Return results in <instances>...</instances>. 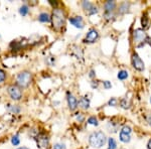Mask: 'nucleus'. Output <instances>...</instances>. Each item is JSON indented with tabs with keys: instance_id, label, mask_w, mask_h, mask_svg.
<instances>
[{
	"instance_id": "nucleus-1",
	"label": "nucleus",
	"mask_w": 151,
	"mask_h": 149,
	"mask_svg": "<svg viewBox=\"0 0 151 149\" xmlns=\"http://www.w3.org/2000/svg\"><path fill=\"white\" fill-rule=\"evenodd\" d=\"M50 22L52 28L57 31H60L65 24V10L60 7L53 8L50 14Z\"/></svg>"
},
{
	"instance_id": "nucleus-2",
	"label": "nucleus",
	"mask_w": 151,
	"mask_h": 149,
	"mask_svg": "<svg viewBox=\"0 0 151 149\" xmlns=\"http://www.w3.org/2000/svg\"><path fill=\"white\" fill-rule=\"evenodd\" d=\"M32 83V74L27 70L20 71L16 76L15 84L21 89H27Z\"/></svg>"
},
{
	"instance_id": "nucleus-3",
	"label": "nucleus",
	"mask_w": 151,
	"mask_h": 149,
	"mask_svg": "<svg viewBox=\"0 0 151 149\" xmlns=\"http://www.w3.org/2000/svg\"><path fill=\"white\" fill-rule=\"evenodd\" d=\"M107 141V136L103 131H95L90 134L89 144L93 148H101Z\"/></svg>"
},
{
	"instance_id": "nucleus-4",
	"label": "nucleus",
	"mask_w": 151,
	"mask_h": 149,
	"mask_svg": "<svg viewBox=\"0 0 151 149\" xmlns=\"http://www.w3.org/2000/svg\"><path fill=\"white\" fill-rule=\"evenodd\" d=\"M7 94L8 96L10 97V99L12 101H20L23 97V92H22V89L19 88L16 84H12V85H9L7 87Z\"/></svg>"
},
{
	"instance_id": "nucleus-5",
	"label": "nucleus",
	"mask_w": 151,
	"mask_h": 149,
	"mask_svg": "<svg viewBox=\"0 0 151 149\" xmlns=\"http://www.w3.org/2000/svg\"><path fill=\"white\" fill-rule=\"evenodd\" d=\"M35 139L36 141V145H37V147L40 149H50V141L48 135H47V133L40 132Z\"/></svg>"
},
{
	"instance_id": "nucleus-6",
	"label": "nucleus",
	"mask_w": 151,
	"mask_h": 149,
	"mask_svg": "<svg viewBox=\"0 0 151 149\" xmlns=\"http://www.w3.org/2000/svg\"><path fill=\"white\" fill-rule=\"evenodd\" d=\"M147 35L145 33L144 29L137 28L134 30L133 32V38L135 43H137V48H141L146 43V40H147Z\"/></svg>"
},
{
	"instance_id": "nucleus-7",
	"label": "nucleus",
	"mask_w": 151,
	"mask_h": 149,
	"mask_svg": "<svg viewBox=\"0 0 151 149\" xmlns=\"http://www.w3.org/2000/svg\"><path fill=\"white\" fill-rule=\"evenodd\" d=\"M131 63H132V66L135 70L139 71V72H143L145 70L144 62L141 60V58L138 55V53H132V55H131Z\"/></svg>"
},
{
	"instance_id": "nucleus-8",
	"label": "nucleus",
	"mask_w": 151,
	"mask_h": 149,
	"mask_svg": "<svg viewBox=\"0 0 151 149\" xmlns=\"http://www.w3.org/2000/svg\"><path fill=\"white\" fill-rule=\"evenodd\" d=\"M131 132H132V129H131L130 126H124L122 127L120 131V135H119V139H120L121 142L123 143H129L131 140Z\"/></svg>"
},
{
	"instance_id": "nucleus-9",
	"label": "nucleus",
	"mask_w": 151,
	"mask_h": 149,
	"mask_svg": "<svg viewBox=\"0 0 151 149\" xmlns=\"http://www.w3.org/2000/svg\"><path fill=\"white\" fill-rule=\"evenodd\" d=\"M99 38V32L97 29L91 28L89 29V31L87 32L86 36L84 38V42L85 43H95Z\"/></svg>"
},
{
	"instance_id": "nucleus-10",
	"label": "nucleus",
	"mask_w": 151,
	"mask_h": 149,
	"mask_svg": "<svg viewBox=\"0 0 151 149\" xmlns=\"http://www.w3.org/2000/svg\"><path fill=\"white\" fill-rule=\"evenodd\" d=\"M69 21H70V23L72 24V25H74L76 28L83 29L85 27V21L82 16H79V15L70 16L69 18Z\"/></svg>"
},
{
	"instance_id": "nucleus-11",
	"label": "nucleus",
	"mask_w": 151,
	"mask_h": 149,
	"mask_svg": "<svg viewBox=\"0 0 151 149\" xmlns=\"http://www.w3.org/2000/svg\"><path fill=\"white\" fill-rule=\"evenodd\" d=\"M67 103L70 111H75L78 108V100L70 92H67Z\"/></svg>"
},
{
	"instance_id": "nucleus-12",
	"label": "nucleus",
	"mask_w": 151,
	"mask_h": 149,
	"mask_svg": "<svg viewBox=\"0 0 151 149\" xmlns=\"http://www.w3.org/2000/svg\"><path fill=\"white\" fill-rule=\"evenodd\" d=\"M78 106L83 110H88L90 108V100L87 97H82L78 101Z\"/></svg>"
},
{
	"instance_id": "nucleus-13",
	"label": "nucleus",
	"mask_w": 151,
	"mask_h": 149,
	"mask_svg": "<svg viewBox=\"0 0 151 149\" xmlns=\"http://www.w3.org/2000/svg\"><path fill=\"white\" fill-rule=\"evenodd\" d=\"M37 19L41 23H48V22H50V14L45 11L40 12L37 16Z\"/></svg>"
},
{
	"instance_id": "nucleus-14",
	"label": "nucleus",
	"mask_w": 151,
	"mask_h": 149,
	"mask_svg": "<svg viewBox=\"0 0 151 149\" xmlns=\"http://www.w3.org/2000/svg\"><path fill=\"white\" fill-rule=\"evenodd\" d=\"M116 7H117L116 2L109 0V1H107L106 3L104 4V9H105L104 12H114V10L116 9Z\"/></svg>"
},
{
	"instance_id": "nucleus-15",
	"label": "nucleus",
	"mask_w": 151,
	"mask_h": 149,
	"mask_svg": "<svg viewBox=\"0 0 151 149\" xmlns=\"http://www.w3.org/2000/svg\"><path fill=\"white\" fill-rule=\"evenodd\" d=\"M70 50H72V55H74L76 58H78V60L83 58V52L78 45H72L70 46Z\"/></svg>"
},
{
	"instance_id": "nucleus-16",
	"label": "nucleus",
	"mask_w": 151,
	"mask_h": 149,
	"mask_svg": "<svg viewBox=\"0 0 151 149\" xmlns=\"http://www.w3.org/2000/svg\"><path fill=\"white\" fill-rule=\"evenodd\" d=\"M8 112L12 114H19L21 112V107L19 105H13V104H7L6 106Z\"/></svg>"
},
{
	"instance_id": "nucleus-17",
	"label": "nucleus",
	"mask_w": 151,
	"mask_h": 149,
	"mask_svg": "<svg viewBox=\"0 0 151 149\" xmlns=\"http://www.w3.org/2000/svg\"><path fill=\"white\" fill-rule=\"evenodd\" d=\"M129 8H130V3H128V2H122V3H120V5L118 7V13L119 14L127 13Z\"/></svg>"
},
{
	"instance_id": "nucleus-18",
	"label": "nucleus",
	"mask_w": 151,
	"mask_h": 149,
	"mask_svg": "<svg viewBox=\"0 0 151 149\" xmlns=\"http://www.w3.org/2000/svg\"><path fill=\"white\" fill-rule=\"evenodd\" d=\"M18 12H19V14H20L21 16H26V15H28L29 12H30V8H29V6L27 5V4L24 3L20 7H19Z\"/></svg>"
},
{
	"instance_id": "nucleus-19",
	"label": "nucleus",
	"mask_w": 151,
	"mask_h": 149,
	"mask_svg": "<svg viewBox=\"0 0 151 149\" xmlns=\"http://www.w3.org/2000/svg\"><path fill=\"white\" fill-rule=\"evenodd\" d=\"M82 7H83V9L86 11V13L88 14L95 7V4L93 3V2H90V1H83L82 2Z\"/></svg>"
},
{
	"instance_id": "nucleus-20",
	"label": "nucleus",
	"mask_w": 151,
	"mask_h": 149,
	"mask_svg": "<svg viewBox=\"0 0 151 149\" xmlns=\"http://www.w3.org/2000/svg\"><path fill=\"white\" fill-rule=\"evenodd\" d=\"M128 72L127 71H125V70H121V71H119L118 72V74H117V78H118L119 80H121V81H124V80H126L128 78Z\"/></svg>"
},
{
	"instance_id": "nucleus-21",
	"label": "nucleus",
	"mask_w": 151,
	"mask_h": 149,
	"mask_svg": "<svg viewBox=\"0 0 151 149\" xmlns=\"http://www.w3.org/2000/svg\"><path fill=\"white\" fill-rule=\"evenodd\" d=\"M87 123L89 124V125H93V126H98L99 125L98 119H97V117H95V116L89 117V118H88V120H87Z\"/></svg>"
},
{
	"instance_id": "nucleus-22",
	"label": "nucleus",
	"mask_w": 151,
	"mask_h": 149,
	"mask_svg": "<svg viewBox=\"0 0 151 149\" xmlns=\"http://www.w3.org/2000/svg\"><path fill=\"white\" fill-rule=\"evenodd\" d=\"M11 144L13 146H18L20 144V138H19L18 134H15V135L12 136L11 138Z\"/></svg>"
},
{
	"instance_id": "nucleus-23",
	"label": "nucleus",
	"mask_w": 151,
	"mask_h": 149,
	"mask_svg": "<svg viewBox=\"0 0 151 149\" xmlns=\"http://www.w3.org/2000/svg\"><path fill=\"white\" fill-rule=\"evenodd\" d=\"M108 149H117V143L114 138L110 137L108 139Z\"/></svg>"
},
{
	"instance_id": "nucleus-24",
	"label": "nucleus",
	"mask_w": 151,
	"mask_h": 149,
	"mask_svg": "<svg viewBox=\"0 0 151 149\" xmlns=\"http://www.w3.org/2000/svg\"><path fill=\"white\" fill-rule=\"evenodd\" d=\"M120 106L122 107L123 109H128L130 107V101H128L127 98H123L120 101Z\"/></svg>"
},
{
	"instance_id": "nucleus-25",
	"label": "nucleus",
	"mask_w": 151,
	"mask_h": 149,
	"mask_svg": "<svg viewBox=\"0 0 151 149\" xmlns=\"http://www.w3.org/2000/svg\"><path fill=\"white\" fill-rule=\"evenodd\" d=\"M141 25H142L143 28H147L148 25H149V20H148V17L146 15H142V17H141Z\"/></svg>"
},
{
	"instance_id": "nucleus-26",
	"label": "nucleus",
	"mask_w": 151,
	"mask_h": 149,
	"mask_svg": "<svg viewBox=\"0 0 151 149\" xmlns=\"http://www.w3.org/2000/svg\"><path fill=\"white\" fill-rule=\"evenodd\" d=\"M6 78H7V74L4 70L0 69V85L4 84V82L6 81Z\"/></svg>"
},
{
	"instance_id": "nucleus-27",
	"label": "nucleus",
	"mask_w": 151,
	"mask_h": 149,
	"mask_svg": "<svg viewBox=\"0 0 151 149\" xmlns=\"http://www.w3.org/2000/svg\"><path fill=\"white\" fill-rule=\"evenodd\" d=\"M45 63H47V65L48 66H55V58L52 57V55H50V57H47V58H45Z\"/></svg>"
},
{
	"instance_id": "nucleus-28",
	"label": "nucleus",
	"mask_w": 151,
	"mask_h": 149,
	"mask_svg": "<svg viewBox=\"0 0 151 149\" xmlns=\"http://www.w3.org/2000/svg\"><path fill=\"white\" fill-rule=\"evenodd\" d=\"M52 149H67V146H65V143L58 142V143H55V144H53Z\"/></svg>"
},
{
	"instance_id": "nucleus-29",
	"label": "nucleus",
	"mask_w": 151,
	"mask_h": 149,
	"mask_svg": "<svg viewBox=\"0 0 151 149\" xmlns=\"http://www.w3.org/2000/svg\"><path fill=\"white\" fill-rule=\"evenodd\" d=\"M76 119L79 122H84L85 120V116L83 113H76Z\"/></svg>"
},
{
	"instance_id": "nucleus-30",
	"label": "nucleus",
	"mask_w": 151,
	"mask_h": 149,
	"mask_svg": "<svg viewBox=\"0 0 151 149\" xmlns=\"http://www.w3.org/2000/svg\"><path fill=\"white\" fill-rule=\"evenodd\" d=\"M117 102H118V101H117L116 98H111V99L108 101V105H109V106H112V107H115L117 105Z\"/></svg>"
},
{
	"instance_id": "nucleus-31",
	"label": "nucleus",
	"mask_w": 151,
	"mask_h": 149,
	"mask_svg": "<svg viewBox=\"0 0 151 149\" xmlns=\"http://www.w3.org/2000/svg\"><path fill=\"white\" fill-rule=\"evenodd\" d=\"M103 87H104V89H106V90L111 89V87H112L111 82H110V81H104V82H103Z\"/></svg>"
},
{
	"instance_id": "nucleus-32",
	"label": "nucleus",
	"mask_w": 151,
	"mask_h": 149,
	"mask_svg": "<svg viewBox=\"0 0 151 149\" xmlns=\"http://www.w3.org/2000/svg\"><path fill=\"white\" fill-rule=\"evenodd\" d=\"M99 86V82L98 81H93V82H91V87L93 88V89H97Z\"/></svg>"
},
{
	"instance_id": "nucleus-33",
	"label": "nucleus",
	"mask_w": 151,
	"mask_h": 149,
	"mask_svg": "<svg viewBox=\"0 0 151 149\" xmlns=\"http://www.w3.org/2000/svg\"><path fill=\"white\" fill-rule=\"evenodd\" d=\"M89 77H90V78H92V79H94V78L96 77V72H95L94 70H91V71H90Z\"/></svg>"
},
{
	"instance_id": "nucleus-34",
	"label": "nucleus",
	"mask_w": 151,
	"mask_h": 149,
	"mask_svg": "<svg viewBox=\"0 0 151 149\" xmlns=\"http://www.w3.org/2000/svg\"><path fill=\"white\" fill-rule=\"evenodd\" d=\"M146 43H148V45L151 46V37H147V40H146Z\"/></svg>"
},
{
	"instance_id": "nucleus-35",
	"label": "nucleus",
	"mask_w": 151,
	"mask_h": 149,
	"mask_svg": "<svg viewBox=\"0 0 151 149\" xmlns=\"http://www.w3.org/2000/svg\"><path fill=\"white\" fill-rule=\"evenodd\" d=\"M147 149H151V139H149V141L147 143Z\"/></svg>"
},
{
	"instance_id": "nucleus-36",
	"label": "nucleus",
	"mask_w": 151,
	"mask_h": 149,
	"mask_svg": "<svg viewBox=\"0 0 151 149\" xmlns=\"http://www.w3.org/2000/svg\"><path fill=\"white\" fill-rule=\"evenodd\" d=\"M147 122H148V124L151 126V116H149L148 117V119H147Z\"/></svg>"
},
{
	"instance_id": "nucleus-37",
	"label": "nucleus",
	"mask_w": 151,
	"mask_h": 149,
	"mask_svg": "<svg viewBox=\"0 0 151 149\" xmlns=\"http://www.w3.org/2000/svg\"><path fill=\"white\" fill-rule=\"evenodd\" d=\"M17 149H29V148L26 147V146H21V147H18Z\"/></svg>"
},
{
	"instance_id": "nucleus-38",
	"label": "nucleus",
	"mask_w": 151,
	"mask_h": 149,
	"mask_svg": "<svg viewBox=\"0 0 151 149\" xmlns=\"http://www.w3.org/2000/svg\"><path fill=\"white\" fill-rule=\"evenodd\" d=\"M150 103H151V97H150Z\"/></svg>"
},
{
	"instance_id": "nucleus-39",
	"label": "nucleus",
	"mask_w": 151,
	"mask_h": 149,
	"mask_svg": "<svg viewBox=\"0 0 151 149\" xmlns=\"http://www.w3.org/2000/svg\"><path fill=\"white\" fill-rule=\"evenodd\" d=\"M0 40H1V35H0Z\"/></svg>"
},
{
	"instance_id": "nucleus-40",
	"label": "nucleus",
	"mask_w": 151,
	"mask_h": 149,
	"mask_svg": "<svg viewBox=\"0 0 151 149\" xmlns=\"http://www.w3.org/2000/svg\"><path fill=\"white\" fill-rule=\"evenodd\" d=\"M0 53H1V48H0Z\"/></svg>"
},
{
	"instance_id": "nucleus-41",
	"label": "nucleus",
	"mask_w": 151,
	"mask_h": 149,
	"mask_svg": "<svg viewBox=\"0 0 151 149\" xmlns=\"http://www.w3.org/2000/svg\"><path fill=\"white\" fill-rule=\"evenodd\" d=\"M121 149H125V148H121Z\"/></svg>"
}]
</instances>
